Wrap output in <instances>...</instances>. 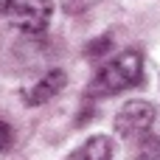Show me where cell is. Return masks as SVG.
<instances>
[{"instance_id":"6da1fadb","label":"cell","mask_w":160,"mask_h":160,"mask_svg":"<svg viewBox=\"0 0 160 160\" xmlns=\"http://www.w3.org/2000/svg\"><path fill=\"white\" fill-rule=\"evenodd\" d=\"M143 79V62L138 51H121L115 59H110L96 79L90 82V96L104 98V96H115L121 90H129L135 84H141Z\"/></svg>"},{"instance_id":"7a4b0ae2","label":"cell","mask_w":160,"mask_h":160,"mask_svg":"<svg viewBox=\"0 0 160 160\" xmlns=\"http://www.w3.org/2000/svg\"><path fill=\"white\" fill-rule=\"evenodd\" d=\"M51 0H8L6 14L14 22V28L25 34H42L51 22Z\"/></svg>"},{"instance_id":"3957f363","label":"cell","mask_w":160,"mask_h":160,"mask_svg":"<svg viewBox=\"0 0 160 160\" xmlns=\"http://www.w3.org/2000/svg\"><path fill=\"white\" fill-rule=\"evenodd\" d=\"M155 121V104L152 101H143V98H135V101H127L118 115H115V132L121 138H141L149 132Z\"/></svg>"},{"instance_id":"277c9868","label":"cell","mask_w":160,"mask_h":160,"mask_svg":"<svg viewBox=\"0 0 160 160\" xmlns=\"http://www.w3.org/2000/svg\"><path fill=\"white\" fill-rule=\"evenodd\" d=\"M65 82H68V76H65L62 70H51V73H48V76H42L31 90H25V93H22V101H25V104H31V107L45 104V101L56 98V96H59V90H65Z\"/></svg>"},{"instance_id":"5b68a950","label":"cell","mask_w":160,"mask_h":160,"mask_svg":"<svg viewBox=\"0 0 160 160\" xmlns=\"http://www.w3.org/2000/svg\"><path fill=\"white\" fill-rule=\"evenodd\" d=\"M68 160H112V141L107 135H93L76 152H70Z\"/></svg>"},{"instance_id":"8992f818","label":"cell","mask_w":160,"mask_h":160,"mask_svg":"<svg viewBox=\"0 0 160 160\" xmlns=\"http://www.w3.org/2000/svg\"><path fill=\"white\" fill-rule=\"evenodd\" d=\"M135 160H160V138L155 135H141L135 146Z\"/></svg>"},{"instance_id":"52a82bcc","label":"cell","mask_w":160,"mask_h":160,"mask_svg":"<svg viewBox=\"0 0 160 160\" xmlns=\"http://www.w3.org/2000/svg\"><path fill=\"white\" fill-rule=\"evenodd\" d=\"M93 3H98V0H65V11L79 14V11H84V8H90Z\"/></svg>"},{"instance_id":"ba28073f","label":"cell","mask_w":160,"mask_h":160,"mask_svg":"<svg viewBox=\"0 0 160 160\" xmlns=\"http://www.w3.org/2000/svg\"><path fill=\"white\" fill-rule=\"evenodd\" d=\"M8 143H11V127H8L6 121H0V152H3Z\"/></svg>"},{"instance_id":"9c48e42d","label":"cell","mask_w":160,"mask_h":160,"mask_svg":"<svg viewBox=\"0 0 160 160\" xmlns=\"http://www.w3.org/2000/svg\"><path fill=\"white\" fill-rule=\"evenodd\" d=\"M6 6H8V0H0V14L6 11Z\"/></svg>"}]
</instances>
